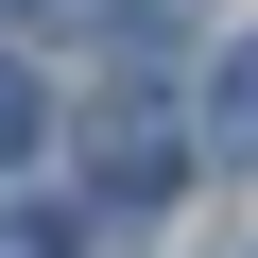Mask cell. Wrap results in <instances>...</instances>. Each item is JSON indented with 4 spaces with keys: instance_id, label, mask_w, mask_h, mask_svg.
Returning <instances> with one entry per match:
<instances>
[{
    "instance_id": "6da1fadb",
    "label": "cell",
    "mask_w": 258,
    "mask_h": 258,
    "mask_svg": "<svg viewBox=\"0 0 258 258\" xmlns=\"http://www.w3.org/2000/svg\"><path fill=\"white\" fill-rule=\"evenodd\" d=\"M172 155H189V120H172V103H155V86H120V103H103V120H86V172H103V207H138V189H155V172H172Z\"/></svg>"
},
{
    "instance_id": "3957f363",
    "label": "cell",
    "mask_w": 258,
    "mask_h": 258,
    "mask_svg": "<svg viewBox=\"0 0 258 258\" xmlns=\"http://www.w3.org/2000/svg\"><path fill=\"white\" fill-rule=\"evenodd\" d=\"M0 155H35V69L0 52Z\"/></svg>"
},
{
    "instance_id": "7a4b0ae2",
    "label": "cell",
    "mask_w": 258,
    "mask_h": 258,
    "mask_svg": "<svg viewBox=\"0 0 258 258\" xmlns=\"http://www.w3.org/2000/svg\"><path fill=\"white\" fill-rule=\"evenodd\" d=\"M207 138H224V155H258V52H224V69H207Z\"/></svg>"
},
{
    "instance_id": "277c9868",
    "label": "cell",
    "mask_w": 258,
    "mask_h": 258,
    "mask_svg": "<svg viewBox=\"0 0 258 258\" xmlns=\"http://www.w3.org/2000/svg\"><path fill=\"white\" fill-rule=\"evenodd\" d=\"M0 258H69V224H35V207H0Z\"/></svg>"
}]
</instances>
